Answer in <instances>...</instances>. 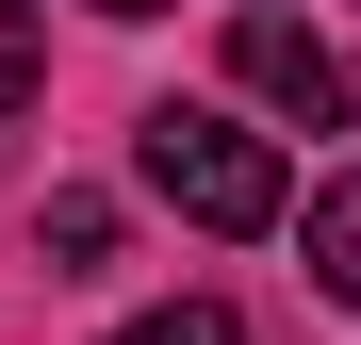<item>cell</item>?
<instances>
[{
	"label": "cell",
	"instance_id": "52a82bcc",
	"mask_svg": "<svg viewBox=\"0 0 361 345\" xmlns=\"http://www.w3.org/2000/svg\"><path fill=\"white\" fill-rule=\"evenodd\" d=\"M99 17H164V0H99Z\"/></svg>",
	"mask_w": 361,
	"mask_h": 345
},
{
	"label": "cell",
	"instance_id": "5b68a950",
	"mask_svg": "<svg viewBox=\"0 0 361 345\" xmlns=\"http://www.w3.org/2000/svg\"><path fill=\"white\" fill-rule=\"evenodd\" d=\"M115 345H247V313H230V296H180V313H132Z\"/></svg>",
	"mask_w": 361,
	"mask_h": 345
},
{
	"label": "cell",
	"instance_id": "7a4b0ae2",
	"mask_svg": "<svg viewBox=\"0 0 361 345\" xmlns=\"http://www.w3.org/2000/svg\"><path fill=\"white\" fill-rule=\"evenodd\" d=\"M230 83H247L263 115H295V132H361V66H345L312 17H279V0L230 17Z\"/></svg>",
	"mask_w": 361,
	"mask_h": 345
},
{
	"label": "cell",
	"instance_id": "277c9868",
	"mask_svg": "<svg viewBox=\"0 0 361 345\" xmlns=\"http://www.w3.org/2000/svg\"><path fill=\"white\" fill-rule=\"evenodd\" d=\"M312 279L361 313V181H329V198H312Z\"/></svg>",
	"mask_w": 361,
	"mask_h": 345
},
{
	"label": "cell",
	"instance_id": "6da1fadb",
	"mask_svg": "<svg viewBox=\"0 0 361 345\" xmlns=\"http://www.w3.org/2000/svg\"><path fill=\"white\" fill-rule=\"evenodd\" d=\"M132 164H148V198L197 214V230H279L295 214V164L247 132V115H214V99H148L132 115Z\"/></svg>",
	"mask_w": 361,
	"mask_h": 345
},
{
	"label": "cell",
	"instance_id": "3957f363",
	"mask_svg": "<svg viewBox=\"0 0 361 345\" xmlns=\"http://www.w3.org/2000/svg\"><path fill=\"white\" fill-rule=\"evenodd\" d=\"M33 247H49V279H99V263H115V198H99V181H66V198L33 214Z\"/></svg>",
	"mask_w": 361,
	"mask_h": 345
},
{
	"label": "cell",
	"instance_id": "8992f818",
	"mask_svg": "<svg viewBox=\"0 0 361 345\" xmlns=\"http://www.w3.org/2000/svg\"><path fill=\"white\" fill-rule=\"evenodd\" d=\"M33 83H49V33H33V0H0V115H17Z\"/></svg>",
	"mask_w": 361,
	"mask_h": 345
}]
</instances>
